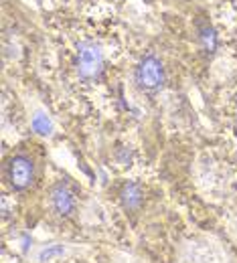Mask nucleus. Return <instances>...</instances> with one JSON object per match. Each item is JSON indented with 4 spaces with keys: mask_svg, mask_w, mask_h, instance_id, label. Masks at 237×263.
Returning <instances> with one entry per match:
<instances>
[{
    "mask_svg": "<svg viewBox=\"0 0 237 263\" xmlns=\"http://www.w3.org/2000/svg\"><path fill=\"white\" fill-rule=\"evenodd\" d=\"M116 197H118V202H120V206L126 215H136V213L142 211V206L146 202V191L140 182L126 180V182L120 184Z\"/></svg>",
    "mask_w": 237,
    "mask_h": 263,
    "instance_id": "39448f33",
    "label": "nucleus"
},
{
    "mask_svg": "<svg viewBox=\"0 0 237 263\" xmlns=\"http://www.w3.org/2000/svg\"><path fill=\"white\" fill-rule=\"evenodd\" d=\"M31 126L39 136H51L53 134V122L49 120V116H45L43 111H37L31 120Z\"/></svg>",
    "mask_w": 237,
    "mask_h": 263,
    "instance_id": "0eeeda50",
    "label": "nucleus"
},
{
    "mask_svg": "<svg viewBox=\"0 0 237 263\" xmlns=\"http://www.w3.org/2000/svg\"><path fill=\"white\" fill-rule=\"evenodd\" d=\"M195 31H197V41H199L201 49H203L207 55H213V53L217 51V43H219V41H217V33H215L211 21H209L205 14H201V16L197 18Z\"/></svg>",
    "mask_w": 237,
    "mask_h": 263,
    "instance_id": "423d86ee",
    "label": "nucleus"
},
{
    "mask_svg": "<svg viewBox=\"0 0 237 263\" xmlns=\"http://www.w3.org/2000/svg\"><path fill=\"white\" fill-rule=\"evenodd\" d=\"M103 65H105L103 51L96 41H81L77 45L75 71L81 81H87V83L98 81L103 73Z\"/></svg>",
    "mask_w": 237,
    "mask_h": 263,
    "instance_id": "20e7f679",
    "label": "nucleus"
},
{
    "mask_svg": "<svg viewBox=\"0 0 237 263\" xmlns=\"http://www.w3.org/2000/svg\"><path fill=\"white\" fill-rule=\"evenodd\" d=\"M2 178L4 184L12 193H29L33 191L41 178V164L34 154V150L29 148H16L12 150L2 164Z\"/></svg>",
    "mask_w": 237,
    "mask_h": 263,
    "instance_id": "f257e3e1",
    "label": "nucleus"
},
{
    "mask_svg": "<svg viewBox=\"0 0 237 263\" xmlns=\"http://www.w3.org/2000/svg\"><path fill=\"white\" fill-rule=\"evenodd\" d=\"M47 206L53 219L59 223H67L75 219L79 211V197L69 180H55L47 191Z\"/></svg>",
    "mask_w": 237,
    "mask_h": 263,
    "instance_id": "f03ea898",
    "label": "nucleus"
},
{
    "mask_svg": "<svg viewBox=\"0 0 237 263\" xmlns=\"http://www.w3.org/2000/svg\"><path fill=\"white\" fill-rule=\"evenodd\" d=\"M134 83L142 93H158L167 83L165 63L156 55H144L134 67Z\"/></svg>",
    "mask_w": 237,
    "mask_h": 263,
    "instance_id": "7ed1b4c3",
    "label": "nucleus"
}]
</instances>
